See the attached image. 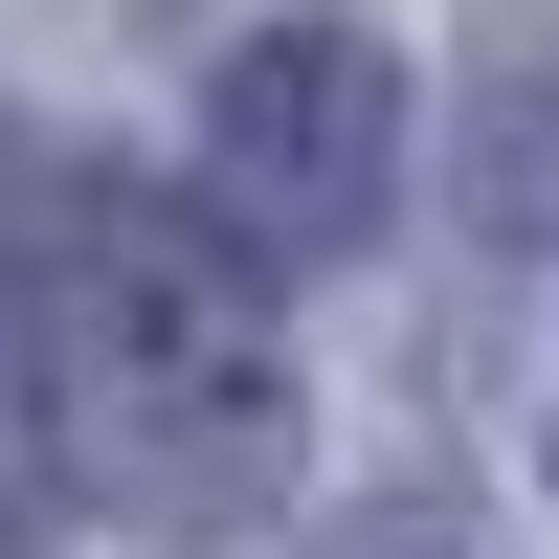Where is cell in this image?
I'll use <instances>...</instances> for the list:
<instances>
[{
  "mask_svg": "<svg viewBox=\"0 0 559 559\" xmlns=\"http://www.w3.org/2000/svg\"><path fill=\"white\" fill-rule=\"evenodd\" d=\"M0 403L134 537L292 515V448H313V381L269 336V292L134 179H23L0 202Z\"/></svg>",
  "mask_w": 559,
  "mask_h": 559,
  "instance_id": "cell-1",
  "label": "cell"
},
{
  "mask_svg": "<svg viewBox=\"0 0 559 559\" xmlns=\"http://www.w3.org/2000/svg\"><path fill=\"white\" fill-rule=\"evenodd\" d=\"M202 224L224 269H358L403 224V45L381 23H269V45H224V90H202Z\"/></svg>",
  "mask_w": 559,
  "mask_h": 559,
  "instance_id": "cell-2",
  "label": "cell"
},
{
  "mask_svg": "<svg viewBox=\"0 0 559 559\" xmlns=\"http://www.w3.org/2000/svg\"><path fill=\"white\" fill-rule=\"evenodd\" d=\"M336 559H471V537H448V515H358Z\"/></svg>",
  "mask_w": 559,
  "mask_h": 559,
  "instance_id": "cell-3",
  "label": "cell"
}]
</instances>
